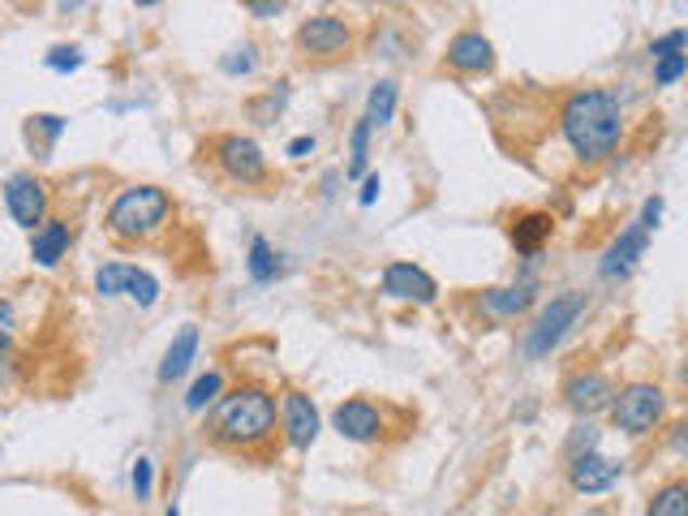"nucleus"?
Returning <instances> with one entry per match:
<instances>
[{
  "label": "nucleus",
  "mask_w": 688,
  "mask_h": 516,
  "mask_svg": "<svg viewBox=\"0 0 688 516\" xmlns=\"http://www.w3.org/2000/svg\"><path fill=\"white\" fill-rule=\"evenodd\" d=\"M61 9H65V13H74V9H82V0H61Z\"/></svg>",
  "instance_id": "obj_36"
},
{
  "label": "nucleus",
  "mask_w": 688,
  "mask_h": 516,
  "mask_svg": "<svg viewBox=\"0 0 688 516\" xmlns=\"http://www.w3.org/2000/svg\"><path fill=\"white\" fill-rule=\"evenodd\" d=\"M646 237H650V229L641 220L633 229H624V237H615V246L602 255V275L607 280H624L637 267V258L646 255Z\"/></svg>",
  "instance_id": "obj_16"
},
{
  "label": "nucleus",
  "mask_w": 688,
  "mask_h": 516,
  "mask_svg": "<svg viewBox=\"0 0 688 516\" xmlns=\"http://www.w3.org/2000/svg\"><path fill=\"white\" fill-rule=\"evenodd\" d=\"M173 216V198L160 185H129L109 207V233L120 242H146L155 237Z\"/></svg>",
  "instance_id": "obj_3"
},
{
  "label": "nucleus",
  "mask_w": 688,
  "mask_h": 516,
  "mask_svg": "<svg viewBox=\"0 0 688 516\" xmlns=\"http://www.w3.org/2000/svg\"><path fill=\"white\" fill-rule=\"evenodd\" d=\"M663 413H667V391L659 384H628L611 396V417L624 435L641 439L650 430L663 426Z\"/></svg>",
  "instance_id": "obj_4"
},
{
  "label": "nucleus",
  "mask_w": 688,
  "mask_h": 516,
  "mask_svg": "<svg viewBox=\"0 0 688 516\" xmlns=\"http://www.w3.org/2000/svg\"><path fill=\"white\" fill-rule=\"evenodd\" d=\"M383 293L396 297V301H418V306H431L439 297V284L431 271H422L418 262H387L383 267Z\"/></svg>",
  "instance_id": "obj_11"
},
{
  "label": "nucleus",
  "mask_w": 688,
  "mask_h": 516,
  "mask_svg": "<svg viewBox=\"0 0 688 516\" xmlns=\"http://www.w3.org/2000/svg\"><path fill=\"white\" fill-rule=\"evenodd\" d=\"M65 126H69L65 117H56V113H39V117H30L26 133H30V138L39 133V138H43V146H52V142H56V138L65 133Z\"/></svg>",
  "instance_id": "obj_27"
},
{
  "label": "nucleus",
  "mask_w": 688,
  "mask_h": 516,
  "mask_svg": "<svg viewBox=\"0 0 688 516\" xmlns=\"http://www.w3.org/2000/svg\"><path fill=\"white\" fill-rule=\"evenodd\" d=\"M560 133L564 142L573 146L576 159L585 164H598L607 159L620 138H624V108L611 91L602 87H585V91H573L560 108Z\"/></svg>",
  "instance_id": "obj_1"
},
{
  "label": "nucleus",
  "mask_w": 688,
  "mask_h": 516,
  "mask_svg": "<svg viewBox=\"0 0 688 516\" xmlns=\"http://www.w3.org/2000/svg\"><path fill=\"white\" fill-rule=\"evenodd\" d=\"M477 306H482L486 314H495V319H508V314H521V310H530V306H534V288H530V284H508V288H486Z\"/></svg>",
  "instance_id": "obj_20"
},
{
  "label": "nucleus",
  "mask_w": 688,
  "mask_h": 516,
  "mask_svg": "<svg viewBox=\"0 0 688 516\" xmlns=\"http://www.w3.org/2000/svg\"><path fill=\"white\" fill-rule=\"evenodd\" d=\"M620 474H624V465L602 456V452H594V448L569 456V482H573L576 495H607L620 482Z\"/></svg>",
  "instance_id": "obj_10"
},
{
  "label": "nucleus",
  "mask_w": 688,
  "mask_h": 516,
  "mask_svg": "<svg viewBox=\"0 0 688 516\" xmlns=\"http://www.w3.org/2000/svg\"><path fill=\"white\" fill-rule=\"evenodd\" d=\"M216 164H220V172L237 181V185H258L263 177H267V155H263V146L254 142V138H245V133H225L220 142H216Z\"/></svg>",
  "instance_id": "obj_6"
},
{
  "label": "nucleus",
  "mask_w": 688,
  "mask_h": 516,
  "mask_svg": "<svg viewBox=\"0 0 688 516\" xmlns=\"http://www.w3.org/2000/svg\"><path fill=\"white\" fill-rule=\"evenodd\" d=\"M69 242H74V233H69L65 220H43L39 229H30V258L39 267H56L69 255Z\"/></svg>",
  "instance_id": "obj_17"
},
{
  "label": "nucleus",
  "mask_w": 688,
  "mask_h": 516,
  "mask_svg": "<svg viewBox=\"0 0 688 516\" xmlns=\"http://www.w3.org/2000/svg\"><path fill=\"white\" fill-rule=\"evenodd\" d=\"M585 314V293H560V297H551L547 306H543V314L534 319V327H530V336H525V358H547L569 332L576 327V319Z\"/></svg>",
  "instance_id": "obj_5"
},
{
  "label": "nucleus",
  "mask_w": 688,
  "mask_h": 516,
  "mask_svg": "<svg viewBox=\"0 0 688 516\" xmlns=\"http://www.w3.org/2000/svg\"><path fill=\"white\" fill-rule=\"evenodd\" d=\"M133 4H142V9H151V4H160V0H133Z\"/></svg>",
  "instance_id": "obj_38"
},
{
  "label": "nucleus",
  "mask_w": 688,
  "mask_h": 516,
  "mask_svg": "<svg viewBox=\"0 0 688 516\" xmlns=\"http://www.w3.org/2000/svg\"><path fill=\"white\" fill-rule=\"evenodd\" d=\"M685 43H688L685 30H667L663 39H654V43H650V61H659V56H672V52H685Z\"/></svg>",
  "instance_id": "obj_31"
},
{
  "label": "nucleus",
  "mask_w": 688,
  "mask_h": 516,
  "mask_svg": "<svg viewBox=\"0 0 688 516\" xmlns=\"http://www.w3.org/2000/svg\"><path fill=\"white\" fill-rule=\"evenodd\" d=\"M348 177H361L366 172V151H370V126L366 121H357L353 133H348Z\"/></svg>",
  "instance_id": "obj_25"
},
{
  "label": "nucleus",
  "mask_w": 688,
  "mask_h": 516,
  "mask_svg": "<svg viewBox=\"0 0 688 516\" xmlns=\"http://www.w3.org/2000/svg\"><path fill=\"white\" fill-rule=\"evenodd\" d=\"M194 353H199V327H181V332L173 336V345H168L164 362H160V384L181 379V375L194 366Z\"/></svg>",
  "instance_id": "obj_19"
},
{
  "label": "nucleus",
  "mask_w": 688,
  "mask_h": 516,
  "mask_svg": "<svg viewBox=\"0 0 688 516\" xmlns=\"http://www.w3.org/2000/svg\"><path fill=\"white\" fill-rule=\"evenodd\" d=\"M212 435L220 448H232V452L263 448L276 435V396L258 384H245L229 396H220Z\"/></svg>",
  "instance_id": "obj_2"
},
{
  "label": "nucleus",
  "mask_w": 688,
  "mask_h": 516,
  "mask_svg": "<svg viewBox=\"0 0 688 516\" xmlns=\"http://www.w3.org/2000/svg\"><path fill=\"white\" fill-rule=\"evenodd\" d=\"M551 233H556V220L547 211H525V216L512 220V246H517V255H538L551 242Z\"/></svg>",
  "instance_id": "obj_18"
},
{
  "label": "nucleus",
  "mask_w": 688,
  "mask_h": 516,
  "mask_svg": "<svg viewBox=\"0 0 688 516\" xmlns=\"http://www.w3.org/2000/svg\"><path fill=\"white\" fill-rule=\"evenodd\" d=\"M43 65H48L52 74H74V69H82V52L61 43V48H52V52L43 56Z\"/></svg>",
  "instance_id": "obj_28"
},
{
  "label": "nucleus",
  "mask_w": 688,
  "mask_h": 516,
  "mask_svg": "<svg viewBox=\"0 0 688 516\" xmlns=\"http://www.w3.org/2000/svg\"><path fill=\"white\" fill-rule=\"evenodd\" d=\"M164 516H181V513H177V508H168V513H164Z\"/></svg>",
  "instance_id": "obj_39"
},
{
  "label": "nucleus",
  "mask_w": 688,
  "mask_h": 516,
  "mask_svg": "<svg viewBox=\"0 0 688 516\" xmlns=\"http://www.w3.org/2000/svg\"><path fill=\"white\" fill-rule=\"evenodd\" d=\"M444 61H448L457 74H486V69L495 65V48H490V39H486L482 30H460V35L448 39Z\"/></svg>",
  "instance_id": "obj_15"
},
{
  "label": "nucleus",
  "mask_w": 688,
  "mask_h": 516,
  "mask_svg": "<svg viewBox=\"0 0 688 516\" xmlns=\"http://www.w3.org/2000/svg\"><path fill=\"white\" fill-rule=\"evenodd\" d=\"M280 104H284V91H280V95L271 91V95H267V100H258V104H254L250 113H254V121H258V126H267V121H271V117L280 113Z\"/></svg>",
  "instance_id": "obj_32"
},
{
  "label": "nucleus",
  "mask_w": 688,
  "mask_h": 516,
  "mask_svg": "<svg viewBox=\"0 0 688 516\" xmlns=\"http://www.w3.org/2000/svg\"><path fill=\"white\" fill-rule=\"evenodd\" d=\"M297 48H302L310 61H341V56H348V48H353V30L344 26L341 17L319 13V17L302 22Z\"/></svg>",
  "instance_id": "obj_7"
},
{
  "label": "nucleus",
  "mask_w": 688,
  "mask_h": 516,
  "mask_svg": "<svg viewBox=\"0 0 688 516\" xmlns=\"http://www.w3.org/2000/svg\"><path fill=\"white\" fill-rule=\"evenodd\" d=\"M220 396H225V375H220V371H207V375H199L194 387L186 391V409H190V413H203V409L216 404Z\"/></svg>",
  "instance_id": "obj_24"
},
{
  "label": "nucleus",
  "mask_w": 688,
  "mask_h": 516,
  "mask_svg": "<svg viewBox=\"0 0 688 516\" xmlns=\"http://www.w3.org/2000/svg\"><path fill=\"white\" fill-rule=\"evenodd\" d=\"M4 353H9V336L0 332V358H4Z\"/></svg>",
  "instance_id": "obj_37"
},
{
  "label": "nucleus",
  "mask_w": 688,
  "mask_h": 516,
  "mask_svg": "<svg viewBox=\"0 0 688 516\" xmlns=\"http://www.w3.org/2000/svg\"><path fill=\"white\" fill-rule=\"evenodd\" d=\"M133 500H151V487H155V469H151V461L146 456H138L133 461Z\"/></svg>",
  "instance_id": "obj_29"
},
{
  "label": "nucleus",
  "mask_w": 688,
  "mask_h": 516,
  "mask_svg": "<svg viewBox=\"0 0 688 516\" xmlns=\"http://www.w3.org/2000/svg\"><path fill=\"white\" fill-rule=\"evenodd\" d=\"M220 69H225V74H232V78H237V74H250V69H254V48H250V43L232 48V56H225V61H220Z\"/></svg>",
  "instance_id": "obj_30"
},
{
  "label": "nucleus",
  "mask_w": 688,
  "mask_h": 516,
  "mask_svg": "<svg viewBox=\"0 0 688 516\" xmlns=\"http://www.w3.org/2000/svg\"><path fill=\"white\" fill-rule=\"evenodd\" d=\"M310 151H315V138H293V142H289V155H293V159H302V155H310Z\"/></svg>",
  "instance_id": "obj_35"
},
{
  "label": "nucleus",
  "mask_w": 688,
  "mask_h": 516,
  "mask_svg": "<svg viewBox=\"0 0 688 516\" xmlns=\"http://www.w3.org/2000/svg\"><path fill=\"white\" fill-rule=\"evenodd\" d=\"M379 190H383V181H379V177H374V172H370V177H366V181H361V207H370V203H374V198H379Z\"/></svg>",
  "instance_id": "obj_33"
},
{
  "label": "nucleus",
  "mask_w": 688,
  "mask_h": 516,
  "mask_svg": "<svg viewBox=\"0 0 688 516\" xmlns=\"http://www.w3.org/2000/svg\"><path fill=\"white\" fill-rule=\"evenodd\" d=\"M95 293H100V297H133V301L146 310V306H155V297H160V280H155L151 271L129 267V262H109V267L95 271Z\"/></svg>",
  "instance_id": "obj_9"
},
{
  "label": "nucleus",
  "mask_w": 688,
  "mask_h": 516,
  "mask_svg": "<svg viewBox=\"0 0 688 516\" xmlns=\"http://www.w3.org/2000/svg\"><path fill=\"white\" fill-rule=\"evenodd\" d=\"M611 396H615V384L602 371H576L564 384V404L581 417H594V413L611 409Z\"/></svg>",
  "instance_id": "obj_14"
},
{
  "label": "nucleus",
  "mask_w": 688,
  "mask_h": 516,
  "mask_svg": "<svg viewBox=\"0 0 688 516\" xmlns=\"http://www.w3.org/2000/svg\"><path fill=\"white\" fill-rule=\"evenodd\" d=\"M688 69V52H672V56H659L654 61V82L659 87H676Z\"/></svg>",
  "instance_id": "obj_26"
},
{
  "label": "nucleus",
  "mask_w": 688,
  "mask_h": 516,
  "mask_svg": "<svg viewBox=\"0 0 688 516\" xmlns=\"http://www.w3.org/2000/svg\"><path fill=\"white\" fill-rule=\"evenodd\" d=\"M332 426L341 430V439H353V443H374L383 435V413L379 404L353 396V400H341L332 409Z\"/></svg>",
  "instance_id": "obj_13"
},
{
  "label": "nucleus",
  "mask_w": 688,
  "mask_h": 516,
  "mask_svg": "<svg viewBox=\"0 0 688 516\" xmlns=\"http://www.w3.org/2000/svg\"><path fill=\"white\" fill-rule=\"evenodd\" d=\"M250 9H254V17H271V13H280L284 9V0H245Z\"/></svg>",
  "instance_id": "obj_34"
},
{
  "label": "nucleus",
  "mask_w": 688,
  "mask_h": 516,
  "mask_svg": "<svg viewBox=\"0 0 688 516\" xmlns=\"http://www.w3.org/2000/svg\"><path fill=\"white\" fill-rule=\"evenodd\" d=\"M4 207L13 216V224H22L26 233L43 224L48 216V185L35 177V172H13L4 181Z\"/></svg>",
  "instance_id": "obj_8"
},
{
  "label": "nucleus",
  "mask_w": 688,
  "mask_h": 516,
  "mask_svg": "<svg viewBox=\"0 0 688 516\" xmlns=\"http://www.w3.org/2000/svg\"><path fill=\"white\" fill-rule=\"evenodd\" d=\"M280 430H284L289 448H297V452H306L319 439V409H315V400L306 391H284V400H280Z\"/></svg>",
  "instance_id": "obj_12"
},
{
  "label": "nucleus",
  "mask_w": 688,
  "mask_h": 516,
  "mask_svg": "<svg viewBox=\"0 0 688 516\" xmlns=\"http://www.w3.org/2000/svg\"><path fill=\"white\" fill-rule=\"evenodd\" d=\"M646 516H688V482L672 478L667 487H659L646 504Z\"/></svg>",
  "instance_id": "obj_22"
},
{
  "label": "nucleus",
  "mask_w": 688,
  "mask_h": 516,
  "mask_svg": "<svg viewBox=\"0 0 688 516\" xmlns=\"http://www.w3.org/2000/svg\"><path fill=\"white\" fill-rule=\"evenodd\" d=\"M245 267H250V280H254V284H271V280H276L280 262H276V250H271V242H267V237H254V242H250V258H245Z\"/></svg>",
  "instance_id": "obj_23"
},
{
  "label": "nucleus",
  "mask_w": 688,
  "mask_h": 516,
  "mask_svg": "<svg viewBox=\"0 0 688 516\" xmlns=\"http://www.w3.org/2000/svg\"><path fill=\"white\" fill-rule=\"evenodd\" d=\"M396 100H400V87L392 82V78H379L374 87H370V95H366V126L370 129H383L392 117H396Z\"/></svg>",
  "instance_id": "obj_21"
}]
</instances>
